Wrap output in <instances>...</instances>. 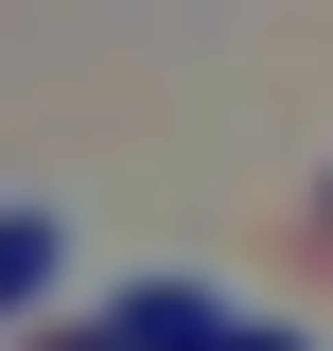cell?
Returning a JSON list of instances; mask_svg holds the SVG:
<instances>
[{"label": "cell", "mask_w": 333, "mask_h": 351, "mask_svg": "<svg viewBox=\"0 0 333 351\" xmlns=\"http://www.w3.org/2000/svg\"><path fill=\"white\" fill-rule=\"evenodd\" d=\"M246 351H316V334H281V316H246Z\"/></svg>", "instance_id": "cell-3"}, {"label": "cell", "mask_w": 333, "mask_h": 351, "mask_svg": "<svg viewBox=\"0 0 333 351\" xmlns=\"http://www.w3.org/2000/svg\"><path fill=\"white\" fill-rule=\"evenodd\" d=\"M88 351H246V299L228 281H123Z\"/></svg>", "instance_id": "cell-1"}, {"label": "cell", "mask_w": 333, "mask_h": 351, "mask_svg": "<svg viewBox=\"0 0 333 351\" xmlns=\"http://www.w3.org/2000/svg\"><path fill=\"white\" fill-rule=\"evenodd\" d=\"M53 263H71V228H53V211H0V316H36Z\"/></svg>", "instance_id": "cell-2"}]
</instances>
